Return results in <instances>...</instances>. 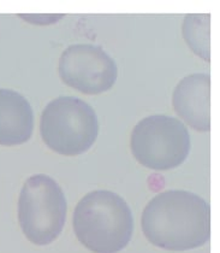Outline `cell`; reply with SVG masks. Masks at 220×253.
Returning a JSON list of instances; mask_svg holds the SVG:
<instances>
[{
    "label": "cell",
    "instance_id": "1",
    "mask_svg": "<svg viewBox=\"0 0 220 253\" xmlns=\"http://www.w3.org/2000/svg\"><path fill=\"white\" fill-rule=\"evenodd\" d=\"M142 230L150 244L169 251H188L208 243L211 209L188 191H167L154 197L142 212Z\"/></svg>",
    "mask_w": 220,
    "mask_h": 253
},
{
    "label": "cell",
    "instance_id": "2",
    "mask_svg": "<svg viewBox=\"0 0 220 253\" xmlns=\"http://www.w3.org/2000/svg\"><path fill=\"white\" fill-rule=\"evenodd\" d=\"M73 230L79 243L92 252L118 253L133 235V213L117 193L90 192L76 205Z\"/></svg>",
    "mask_w": 220,
    "mask_h": 253
},
{
    "label": "cell",
    "instance_id": "3",
    "mask_svg": "<svg viewBox=\"0 0 220 253\" xmlns=\"http://www.w3.org/2000/svg\"><path fill=\"white\" fill-rule=\"evenodd\" d=\"M43 142L63 156H78L94 145L99 121L93 107L76 97H59L43 110L40 121Z\"/></svg>",
    "mask_w": 220,
    "mask_h": 253
},
{
    "label": "cell",
    "instance_id": "4",
    "mask_svg": "<svg viewBox=\"0 0 220 253\" xmlns=\"http://www.w3.org/2000/svg\"><path fill=\"white\" fill-rule=\"evenodd\" d=\"M68 204L63 189L47 175L30 176L18 199V221L26 238L37 246L53 243L67 221Z\"/></svg>",
    "mask_w": 220,
    "mask_h": 253
},
{
    "label": "cell",
    "instance_id": "5",
    "mask_svg": "<svg viewBox=\"0 0 220 253\" xmlns=\"http://www.w3.org/2000/svg\"><path fill=\"white\" fill-rule=\"evenodd\" d=\"M130 146L140 164L164 171L178 168L188 158L190 135L186 126L177 118L153 115L135 126Z\"/></svg>",
    "mask_w": 220,
    "mask_h": 253
},
{
    "label": "cell",
    "instance_id": "6",
    "mask_svg": "<svg viewBox=\"0 0 220 253\" xmlns=\"http://www.w3.org/2000/svg\"><path fill=\"white\" fill-rule=\"evenodd\" d=\"M59 75L68 86L83 94L106 92L118 76L117 64L99 46L90 43L71 45L59 60Z\"/></svg>",
    "mask_w": 220,
    "mask_h": 253
},
{
    "label": "cell",
    "instance_id": "7",
    "mask_svg": "<svg viewBox=\"0 0 220 253\" xmlns=\"http://www.w3.org/2000/svg\"><path fill=\"white\" fill-rule=\"evenodd\" d=\"M173 107L182 120L199 131L211 130V75L191 74L176 87Z\"/></svg>",
    "mask_w": 220,
    "mask_h": 253
},
{
    "label": "cell",
    "instance_id": "8",
    "mask_svg": "<svg viewBox=\"0 0 220 253\" xmlns=\"http://www.w3.org/2000/svg\"><path fill=\"white\" fill-rule=\"evenodd\" d=\"M34 130V112L29 101L11 89H0V145L27 142Z\"/></svg>",
    "mask_w": 220,
    "mask_h": 253
},
{
    "label": "cell",
    "instance_id": "9",
    "mask_svg": "<svg viewBox=\"0 0 220 253\" xmlns=\"http://www.w3.org/2000/svg\"><path fill=\"white\" fill-rule=\"evenodd\" d=\"M183 37L195 54L211 60V15H188L184 18Z\"/></svg>",
    "mask_w": 220,
    "mask_h": 253
},
{
    "label": "cell",
    "instance_id": "10",
    "mask_svg": "<svg viewBox=\"0 0 220 253\" xmlns=\"http://www.w3.org/2000/svg\"><path fill=\"white\" fill-rule=\"evenodd\" d=\"M22 18H24V20L29 21V22H33V21H37L40 20V22H38L37 24H49L52 23V21H57L59 20V18H62V16H57V17H54V16H22Z\"/></svg>",
    "mask_w": 220,
    "mask_h": 253
}]
</instances>
